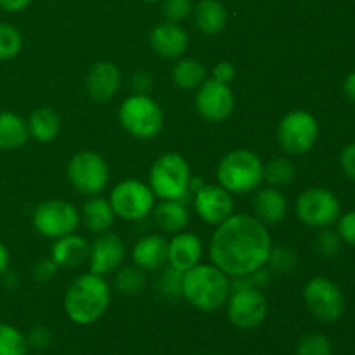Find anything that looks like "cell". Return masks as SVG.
I'll return each mask as SVG.
<instances>
[{"label": "cell", "mask_w": 355, "mask_h": 355, "mask_svg": "<svg viewBox=\"0 0 355 355\" xmlns=\"http://www.w3.org/2000/svg\"><path fill=\"white\" fill-rule=\"evenodd\" d=\"M272 241L259 218L232 214L217 225L210 239V260L229 277L252 274L266 267Z\"/></svg>", "instance_id": "cell-1"}, {"label": "cell", "mask_w": 355, "mask_h": 355, "mask_svg": "<svg viewBox=\"0 0 355 355\" xmlns=\"http://www.w3.org/2000/svg\"><path fill=\"white\" fill-rule=\"evenodd\" d=\"M111 302V288L104 276L82 274L76 277L64 295V311L75 324L89 326L99 321Z\"/></svg>", "instance_id": "cell-2"}, {"label": "cell", "mask_w": 355, "mask_h": 355, "mask_svg": "<svg viewBox=\"0 0 355 355\" xmlns=\"http://www.w3.org/2000/svg\"><path fill=\"white\" fill-rule=\"evenodd\" d=\"M231 295V279L214 263H198L184 272L182 297L193 307L214 312L227 304Z\"/></svg>", "instance_id": "cell-3"}, {"label": "cell", "mask_w": 355, "mask_h": 355, "mask_svg": "<svg viewBox=\"0 0 355 355\" xmlns=\"http://www.w3.org/2000/svg\"><path fill=\"white\" fill-rule=\"evenodd\" d=\"M217 179L232 196L252 193L263 180V162L250 149H232L218 163Z\"/></svg>", "instance_id": "cell-4"}, {"label": "cell", "mask_w": 355, "mask_h": 355, "mask_svg": "<svg viewBox=\"0 0 355 355\" xmlns=\"http://www.w3.org/2000/svg\"><path fill=\"white\" fill-rule=\"evenodd\" d=\"M191 166L179 153H165L149 170V187L159 200H179L189 194Z\"/></svg>", "instance_id": "cell-5"}, {"label": "cell", "mask_w": 355, "mask_h": 355, "mask_svg": "<svg viewBox=\"0 0 355 355\" xmlns=\"http://www.w3.org/2000/svg\"><path fill=\"white\" fill-rule=\"evenodd\" d=\"M118 120L125 132L141 141L158 137L165 123L159 104L151 96H142V94H132L121 103Z\"/></svg>", "instance_id": "cell-6"}, {"label": "cell", "mask_w": 355, "mask_h": 355, "mask_svg": "<svg viewBox=\"0 0 355 355\" xmlns=\"http://www.w3.org/2000/svg\"><path fill=\"white\" fill-rule=\"evenodd\" d=\"M318 137L319 123L309 111H290L277 125V142L288 155H305L314 148Z\"/></svg>", "instance_id": "cell-7"}, {"label": "cell", "mask_w": 355, "mask_h": 355, "mask_svg": "<svg viewBox=\"0 0 355 355\" xmlns=\"http://www.w3.org/2000/svg\"><path fill=\"white\" fill-rule=\"evenodd\" d=\"M295 211L302 224L309 227H329L335 224L342 211V205L336 194L326 187H309L295 203Z\"/></svg>", "instance_id": "cell-8"}, {"label": "cell", "mask_w": 355, "mask_h": 355, "mask_svg": "<svg viewBox=\"0 0 355 355\" xmlns=\"http://www.w3.org/2000/svg\"><path fill=\"white\" fill-rule=\"evenodd\" d=\"M80 211L73 203L64 200L42 201L33 211V227L40 236L59 239L73 234L78 229Z\"/></svg>", "instance_id": "cell-9"}, {"label": "cell", "mask_w": 355, "mask_h": 355, "mask_svg": "<svg viewBox=\"0 0 355 355\" xmlns=\"http://www.w3.org/2000/svg\"><path fill=\"white\" fill-rule=\"evenodd\" d=\"M68 179L78 193L97 196L110 182V166L106 159L94 151H78L68 163Z\"/></svg>", "instance_id": "cell-10"}, {"label": "cell", "mask_w": 355, "mask_h": 355, "mask_svg": "<svg viewBox=\"0 0 355 355\" xmlns=\"http://www.w3.org/2000/svg\"><path fill=\"white\" fill-rule=\"evenodd\" d=\"M304 302L311 314L322 322H336L345 314L343 291L328 277H312L304 288Z\"/></svg>", "instance_id": "cell-11"}, {"label": "cell", "mask_w": 355, "mask_h": 355, "mask_svg": "<svg viewBox=\"0 0 355 355\" xmlns=\"http://www.w3.org/2000/svg\"><path fill=\"white\" fill-rule=\"evenodd\" d=\"M155 198L149 184L127 179L113 187L110 203L116 217H121L123 220H142L155 208Z\"/></svg>", "instance_id": "cell-12"}, {"label": "cell", "mask_w": 355, "mask_h": 355, "mask_svg": "<svg viewBox=\"0 0 355 355\" xmlns=\"http://www.w3.org/2000/svg\"><path fill=\"white\" fill-rule=\"evenodd\" d=\"M227 318L236 328L253 329L267 318V298L259 288L231 290L227 298Z\"/></svg>", "instance_id": "cell-13"}, {"label": "cell", "mask_w": 355, "mask_h": 355, "mask_svg": "<svg viewBox=\"0 0 355 355\" xmlns=\"http://www.w3.org/2000/svg\"><path fill=\"white\" fill-rule=\"evenodd\" d=\"M196 110L203 120L218 123V121L227 120L234 111V92L231 85L224 82H218L215 78H207L198 87Z\"/></svg>", "instance_id": "cell-14"}, {"label": "cell", "mask_w": 355, "mask_h": 355, "mask_svg": "<svg viewBox=\"0 0 355 355\" xmlns=\"http://www.w3.org/2000/svg\"><path fill=\"white\" fill-rule=\"evenodd\" d=\"M194 210L203 222L218 225L234 214V198L220 184H205L194 193Z\"/></svg>", "instance_id": "cell-15"}, {"label": "cell", "mask_w": 355, "mask_h": 355, "mask_svg": "<svg viewBox=\"0 0 355 355\" xmlns=\"http://www.w3.org/2000/svg\"><path fill=\"white\" fill-rule=\"evenodd\" d=\"M125 259V243L114 232H103L97 234L94 243L90 245L89 266L90 272L97 276H106L114 272Z\"/></svg>", "instance_id": "cell-16"}, {"label": "cell", "mask_w": 355, "mask_h": 355, "mask_svg": "<svg viewBox=\"0 0 355 355\" xmlns=\"http://www.w3.org/2000/svg\"><path fill=\"white\" fill-rule=\"evenodd\" d=\"M121 85V73L111 61H99L92 64L85 78V90L96 103H107L118 94Z\"/></svg>", "instance_id": "cell-17"}, {"label": "cell", "mask_w": 355, "mask_h": 355, "mask_svg": "<svg viewBox=\"0 0 355 355\" xmlns=\"http://www.w3.org/2000/svg\"><path fill=\"white\" fill-rule=\"evenodd\" d=\"M149 45L153 51L165 59H177L184 55L189 45V37L179 23H159L149 35Z\"/></svg>", "instance_id": "cell-18"}, {"label": "cell", "mask_w": 355, "mask_h": 355, "mask_svg": "<svg viewBox=\"0 0 355 355\" xmlns=\"http://www.w3.org/2000/svg\"><path fill=\"white\" fill-rule=\"evenodd\" d=\"M203 259V243L194 232L180 231L168 241V266L177 270L193 269Z\"/></svg>", "instance_id": "cell-19"}, {"label": "cell", "mask_w": 355, "mask_h": 355, "mask_svg": "<svg viewBox=\"0 0 355 355\" xmlns=\"http://www.w3.org/2000/svg\"><path fill=\"white\" fill-rule=\"evenodd\" d=\"M134 266L146 272H158L168 266V241L159 234H148L132 248Z\"/></svg>", "instance_id": "cell-20"}, {"label": "cell", "mask_w": 355, "mask_h": 355, "mask_svg": "<svg viewBox=\"0 0 355 355\" xmlns=\"http://www.w3.org/2000/svg\"><path fill=\"white\" fill-rule=\"evenodd\" d=\"M253 211L263 225H277L286 218L288 200L277 187H263L253 198Z\"/></svg>", "instance_id": "cell-21"}, {"label": "cell", "mask_w": 355, "mask_h": 355, "mask_svg": "<svg viewBox=\"0 0 355 355\" xmlns=\"http://www.w3.org/2000/svg\"><path fill=\"white\" fill-rule=\"evenodd\" d=\"M89 241L73 232V234L55 239L54 246L51 250V259L58 263V267L73 269V267L82 266L85 260H89Z\"/></svg>", "instance_id": "cell-22"}, {"label": "cell", "mask_w": 355, "mask_h": 355, "mask_svg": "<svg viewBox=\"0 0 355 355\" xmlns=\"http://www.w3.org/2000/svg\"><path fill=\"white\" fill-rule=\"evenodd\" d=\"M82 222L90 232L94 234H103L107 232L114 224V211L111 207L110 200L101 196H90V200H87L83 203L82 208Z\"/></svg>", "instance_id": "cell-23"}, {"label": "cell", "mask_w": 355, "mask_h": 355, "mask_svg": "<svg viewBox=\"0 0 355 355\" xmlns=\"http://www.w3.org/2000/svg\"><path fill=\"white\" fill-rule=\"evenodd\" d=\"M151 214L156 225L163 232H170V234L184 231L189 224V211L186 205L179 200H162V203L155 205Z\"/></svg>", "instance_id": "cell-24"}, {"label": "cell", "mask_w": 355, "mask_h": 355, "mask_svg": "<svg viewBox=\"0 0 355 355\" xmlns=\"http://www.w3.org/2000/svg\"><path fill=\"white\" fill-rule=\"evenodd\" d=\"M28 139L30 132L26 120L12 111H0V149L14 151L23 148Z\"/></svg>", "instance_id": "cell-25"}, {"label": "cell", "mask_w": 355, "mask_h": 355, "mask_svg": "<svg viewBox=\"0 0 355 355\" xmlns=\"http://www.w3.org/2000/svg\"><path fill=\"white\" fill-rule=\"evenodd\" d=\"M194 23L205 35H217L227 24V9L220 0H201L194 7Z\"/></svg>", "instance_id": "cell-26"}, {"label": "cell", "mask_w": 355, "mask_h": 355, "mask_svg": "<svg viewBox=\"0 0 355 355\" xmlns=\"http://www.w3.org/2000/svg\"><path fill=\"white\" fill-rule=\"evenodd\" d=\"M30 137L37 142H52L61 132V118L52 107H38L26 120Z\"/></svg>", "instance_id": "cell-27"}, {"label": "cell", "mask_w": 355, "mask_h": 355, "mask_svg": "<svg viewBox=\"0 0 355 355\" xmlns=\"http://www.w3.org/2000/svg\"><path fill=\"white\" fill-rule=\"evenodd\" d=\"M208 78V69L200 59L184 58L177 61L172 69V80L177 87L184 90L198 89Z\"/></svg>", "instance_id": "cell-28"}, {"label": "cell", "mask_w": 355, "mask_h": 355, "mask_svg": "<svg viewBox=\"0 0 355 355\" xmlns=\"http://www.w3.org/2000/svg\"><path fill=\"white\" fill-rule=\"evenodd\" d=\"M146 283H148V276H146V270H142L141 267L125 266L118 267L114 270V286H116L118 291L128 295V297L142 293Z\"/></svg>", "instance_id": "cell-29"}, {"label": "cell", "mask_w": 355, "mask_h": 355, "mask_svg": "<svg viewBox=\"0 0 355 355\" xmlns=\"http://www.w3.org/2000/svg\"><path fill=\"white\" fill-rule=\"evenodd\" d=\"M297 177V168L288 158H274L263 165V180L272 187H281L291 184Z\"/></svg>", "instance_id": "cell-30"}, {"label": "cell", "mask_w": 355, "mask_h": 355, "mask_svg": "<svg viewBox=\"0 0 355 355\" xmlns=\"http://www.w3.org/2000/svg\"><path fill=\"white\" fill-rule=\"evenodd\" d=\"M26 336L14 326L0 322V355H26Z\"/></svg>", "instance_id": "cell-31"}, {"label": "cell", "mask_w": 355, "mask_h": 355, "mask_svg": "<svg viewBox=\"0 0 355 355\" xmlns=\"http://www.w3.org/2000/svg\"><path fill=\"white\" fill-rule=\"evenodd\" d=\"M297 253H295L290 246L277 245L270 248L269 259H267L266 266H269L270 272H276L279 274V276H283V274L291 272V270L297 267Z\"/></svg>", "instance_id": "cell-32"}, {"label": "cell", "mask_w": 355, "mask_h": 355, "mask_svg": "<svg viewBox=\"0 0 355 355\" xmlns=\"http://www.w3.org/2000/svg\"><path fill=\"white\" fill-rule=\"evenodd\" d=\"M23 49V35L9 23H0V61L14 59Z\"/></svg>", "instance_id": "cell-33"}, {"label": "cell", "mask_w": 355, "mask_h": 355, "mask_svg": "<svg viewBox=\"0 0 355 355\" xmlns=\"http://www.w3.org/2000/svg\"><path fill=\"white\" fill-rule=\"evenodd\" d=\"M163 272L159 274L158 281H156V290L159 295L166 298H180L182 297V288H184V272L177 270L173 267H163Z\"/></svg>", "instance_id": "cell-34"}, {"label": "cell", "mask_w": 355, "mask_h": 355, "mask_svg": "<svg viewBox=\"0 0 355 355\" xmlns=\"http://www.w3.org/2000/svg\"><path fill=\"white\" fill-rule=\"evenodd\" d=\"M333 345L322 333H309L298 342L297 355H331Z\"/></svg>", "instance_id": "cell-35"}, {"label": "cell", "mask_w": 355, "mask_h": 355, "mask_svg": "<svg viewBox=\"0 0 355 355\" xmlns=\"http://www.w3.org/2000/svg\"><path fill=\"white\" fill-rule=\"evenodd\" d=\"M342 238H340V234L336 231H333V229L329 227H322L321 232H319L318 236H315V250H318V253L321 257H324V259L328 260H333L338 257L340 250H342Z\"/></svg>", "instance_id": "cell-36"}, {"label": "cell", "mask_w": 355, "mask_h": 355, "mask_svg": "<svg viewBox=\"0 0 355 355\" xmlns=\"http://www.w3.org/2000/svg\"><path fill=\"white\" fill-rule=\"evenodd\" d=\"M193 12V0H163V14L170 23H180Z\"/></svg>", "instance_id": "cell-37"}, {"label": "cell", "mask_w": 355, "mask_h": 355, "mask_svg": "<svg viewBox=\"0 0 355 355\" xmlns=\"http://www.w3.org/2000/svg\"><path fill=\"white\" fill-rule=\"evenodd\" d=\"M336 222H338L336 232L340 234L342 241L350 246H355V210L340 215Z\"/></svg>", "instance_id": "cell-38"}, {"label": "cell", "mask_w": 355, "mask_h": 355, "mask_svg": "<svg viewBox=\"0 0 355 355\" xmlns=\"http://www.w3.org/2000/svg\"><path fill=\"white\" fill-rule=\"evenodd\" d=\"M58 263L52 259H40L33 266V277L38 283H49L58 274Z\"/></svg>", "instance_id": "cell-39"}, {"label": "cell", "mask_w": 355, "mask_h": 355, "mask_svg": "<svg viewBox=\"0 0 355 355\" xmlns=\"http://www.w3.org/2000/svg\"><path fill=\"white\" fill-rule=\"evenodd\" d=\"M28 347H33L37 350L47 349L52 343V333L49 331V328L45 326H35V328L30 329L26 336Z\"/></svg>", "instance_id": "cell-40"}, {"label": "cell", "mask_w": 355, "mask_h": 355, "mask_svg": "<svg viewBox=\"0 0 355 355\" xmlns=\"http://www.w3.org/2000/svg\"><path fill=\"white\" fill-rule=\"evenodd\" d=\"M340 165H342L343 173L355 182V142H350L343 148L340 155Z\"/></svg>", "instance_id": "cell-41"}, {"label": "cell", "mask_w": 355, "mask_h": 355, "mask_svg": "<svg viewBox=\"0 0 355 355\" xmlns=\"http://www.w3.org/2000/svg\"><path fill=\"white\" fill-rule=\"evenodd\" d=\"M132 92L142 94V96H149L153 90V76L146 71H139L132 76L130 80Z\"/></svg>", "instance_id": "cell-42"}, {"label": "cell", "mask_w": 355, "mask_h": 355, "mask_svg": "<svg viewBox=\"0 0 355 355\" xmlns=\"http://www.w3.org/2000/svg\"><path fill=\"white\" fill-rule=\"evenodd\" d=\"M236 76L234 64L231 61H218L211 69V78L218 80V82L231 83Z\"/></svg>", "instance_id": "cell-43"}, {"label": "cell", "mask_w": 355, "mask_h": 355, "mask_svg": "<svg viewBox=\"0 0 355 355\" xmlns=\"http://www.w3.org/2000/svg\"><path fill=\"white\" fill-rule=\"evenodd\" d=\"M31 3V0H0V9L7 12H19Z\"/></svg>", "instance_id": "cell-44"}, {"label": "cell", "mask_w": 355, "mask_h": 355, "mask_svg": "<svg viewBox=\"0 0 355 355\" xmlns=\"http://www.w3.org/2000/svg\"><path fill=\"white\" fill-rule=\"evenodd\" d=\"M343 94H345L347 99L355 103V71L349 73L343 80Z\"/></svg>", "instance_id": "cell-45"}, {"label": "cell", "mask_w": 355, "mask_h": 355, "mask_svg": "<svg viewBox=\"0 0 355 355\" xmlns=\"http://www.w3.org/2000/svg\"><path fill=\"white\" fill-rule=\"evenodd\" d=\"M9 262H10V255H9V250L7 246L0 241V276L9 270Z\"/></svg>", "instance_id": "cell-46"}, {"label": "cell", "mask_w": 355, "mask_h": 355, "mask_svg": "<svg viewBox=\"0 0 355 355\" xmlns=\"http://www.w3.org/2000/svg\"><path fill=\"white\" fill-rule=\"evenodd\" d=\"M142 2H148V3H155V2H159V0H142Z\"/></svg>", "instance_id": "cell-47"}]
</instances>
